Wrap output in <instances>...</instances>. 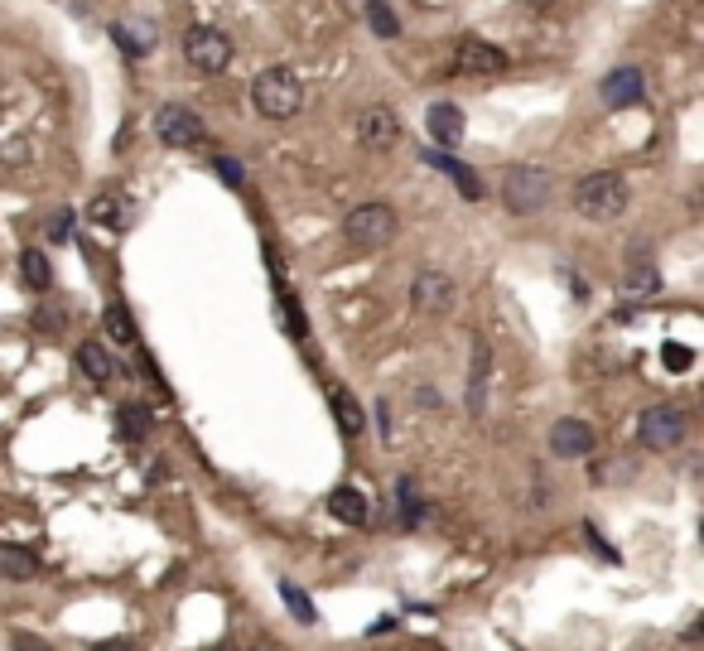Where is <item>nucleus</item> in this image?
Segmentation results:
<instances>
[{
	"mask_svg": "<svg viewBox=\"0 0 704 651\" xmlns=\"http://www.w3.org/2000/svg\"><path fill=\"white\" fill-rule=\"evenodd\" d=\"M627 198H632V189H627L623 174H613V169L584 174V179L574 184V193H569L574 213L589 217V222H613V217H623L627 213Z\"/></svg>",
	"mask_w": 704,
	"mask_h": 651,
	"instance_id": "nucleus-1",
	"label": "nucleus"
},
{
	"mask_svg": "<svg viewBox=\"0 0 704 651\" xmlns=\"http://www.w3.org/2000/svg\"><path fill=\"white\" fill-rule=\"evenodd\" d=\"M550 189H555L550 169H541V164H512L502 174V208L512 217H531L550 203Z\"/></svg>",
	"mask_w": 704,
	"mask_h": 651,
	"instance_id": "nucleus-2",
	"label": "nucleus"
},
{
	"mask_svg": "<svg viewBox=\"0 0 704 651\" xmlns=\"http://www.w3.org/2000/svg\"><path fill=\"white\" fill-rule=\"evenodd\" d=\"M251 102H256V111L266 121H290L304 107V87H299V78L290 68H266L251 82Z\"/></svg>",
	"mask_w": 704,
	"mask_h": 651,
	"instance_id": "nucleus-3",
	"label": "nucleus"
},
{
	"mask_svg": "<svg viewBox=\"0 0 704 651\" xmlns=\"http://www.w3.org/2000/svg\"><path fill=\"white\" fill-rule=\"evenodd\" d=\"M396 232H401V217L391 213L386 203H357V208L343 217V237H348L352 246H362V251L386 246Z\"/></svg>",
	"mask_w": 704,
	"mask_h": 651,
	"instance_id": "nucleus-4",
	"label": "nucleus"
},
{
	"mask_svg": "<svg viewBox=\"0 0 704 651\" xmlns=\"http://www.w3.org/2000/svg\"><path fill=\"white\" fill-rule=\"evenodd\" d=\"M690 430V420H685V410L680 406H647L642 410V420H637V439L647 444L651 454H666V449H676L680 439Z\"/></svg>",
	"mask_w": 704,
	"mask_h": 651,
	"instance_id": "nucleus-5",
	"label": "nucleus"
},
{
	"mask_svg": "<svg viewBox=\"0 0 704 651\" xmlns=\"http://www.w3.org/2000/svg\"><path fill=\"white\" fill-rule=\"evenodd\" d=\"M184 58H189V68H198V73H222L232 63V39L213 25H193L184 34Z\"/></svg>",
	"mask_w": 704,
	"mask_h": 651,
	"instance_id": "nucleus-6",
	"label": "nucleus"
},
{
	"mask_svg": "<svg viewBox=\"0 0 704 651\" xmlns=\"http://www.w3.org/2000/svg\"><path fill=\"white\" fill-rule=\"evenodd\" d=\"M155 136H160L164 145H174V150H193V145L208 140V126H203V116L189 107H160L155 111Z\"/></svg>",
	"mask_w": 704,
	"mask_h": 651,
	"instance_id": "nucleus-7",
	"label": "nucleus"
},
{
	"mask_svg": "<svg viewBox=\"0 0 704 651\" xmlns=\"http://www.w3.org/2000/svg\"><path fill=\"white\" fill-rule=\"evenodd\" d=\"M454 68H459L463 78H502V73H507V54H502L497 44H488V39L468 34V39H459Z\"/></svg>",
	"mask_w": 704,
	"mask_h": 651,
	"instance_id": "nucleus-8",
	"label": "nucleus"
},
{
	"mask_svg": "<svg viewBox=\"0 0 704 651\" xmlns=\"http://www.w3.org/2000/svg\"><path fill=\"white\" fill-rule=\"evenodd\" d=\"M357 140L372 150V155H386L401 145V116L391 107H367L357 111Z\"/></svg>",
	"mask_w": 704,
	"mask_h": 651,
	"instance_id": "nucleus-9",
	"label": "nucleus"
},
{
	"mask_svg": "<svg viewBox=\"0 0 704 651\" xmlns=\"http://www.w3.org/2000/svg\"><path fill=\"white\" fill-rule=\"evenodd\" d=\"M410 304H415L420 314H454L459 290H454V280L444 271H420L415 285H410Z\"/></svg>",
	"mask_w": 704,
	"mask_h": 651,
	"instance_id": "nucleus-10",
	"label": "nucleus"
},
{
	"mask_svg": "<svg viewBox=\"0 0 704 651\" xmlns=\"http://www.w3.org/2000/svg\"><path fill=\"white\" fill-rule=\"evenodd\" d=\"M598 444V434L589 420H579V415H569V420H555L550 425V454L555 459H589Z\"/></svg>",
	"mask_w": 704,
	"mask_h": 651,
	"instance_id": "nucleus-11",
	"label": "nucleus"
},
{
	"mask_svg": "<svg viewBox=\"0 0 704 651\" xmlns=\"http://www.w3.org/2000/svg\"><path fill=\"white\" fill-rule=\"evenodd\" d=\"M420 160L430 164V169H439V174H449L454 184H459V198H468V203H483V179L468 169L463 160H454V155H444V150H420Z\"/></svg>",
	"mask_w": 704,
	"mask_h": 651,
	"instance_id": "nucleus-12",
	"label": "nucleus"
},
{
	"mask_svg": "<svg viewBox=\"0 0 704 651\" xmlns=\"http://www.w3.org/2000/svg\"><path fill=\"white\" fill-rule=\"evenodd\" d=\"M598 97H603V107H613V111L637 107L642 102V73L637 68H613L608 78L598 82Z\"/></svg>",
	"mask_w": 704,
	"mask_h": 651,
	"instance_id": "nucleus-13",
	"label": "nucleus"
},
{
	"mask_svg": "<svg viewBox=\"0 0 704 651\" xmlns=\"http://www.w3.org/2000/svg\"><path fill=\"white\" fill-rule=\"evenodd\" d=\"M623 290H627V295H651V290H656V256H651V242H632V246H627Z\"/></svg>",
	"mask_w": 704,
	"mask_h": 651,
	"instance_id": "nucleus-14",
	"label": "nucleus"
},
{
	"mask_svg": "<svg viewBox=\"0 0 704 651\" xmlns=\"http://www.w3.org/2000/svg\"><path fill=\"white\" fill-rule=\"evenodd\" d=\"M488 377H492V348L488 338H473V362H468V410L488 406Z\"/></svg>",
	"mask_w": 704,
	"mask_h": 651,
	"instance_id": "nucleus-15",
	"label": "nucleus"
},
{
	"mask_svg": "<svg viewBox=\"0 0 704 651\" xmlns=\"http://www.w3.org/2000/svg\"><path fill=\"white\" fill-rule=\"evenodd\" d=\"M425 131H430L434 145H459L463 140V111L454 102H434L425 111Z\"/></svg>",
	"mask_w": 704,
	"mask_h": 651,
	"instance_id": "nucleus-16",
	"label": "nucleus"
},
{
	"mask_svg": "<svg viewBox=\"0 0 704 651\" xmlns=\"http://www.w3.org/2000/svg\"><path fill=\"white\" fill-rule=\"evenodd\" d=\"M328 512L338 516L343 526H367L372 502H367V492H362V488H333V492H328Z\"/></svg>",
	"mask_w": 704,
	"mask_h": 651,
	"instance_id": "nucleus-17",
	"label": "nucleus"
},
{
	"mask_svg": "<svg viewBox=\"0 0 704 651\" xmlns=\"http://www.w3.org/2000/svg\"><path fill=\"white\" fill-rule=\"evenodd\" d=\"M78 372L92 381V386H107V381L116 377V362H111V353L97 338H87V343H78Z\"/></svg>",
	"mask_w": 704,
	"mask_h": 651,
	"instance_id": "nucleus-18",
	"label": "nucleus"
},
{
	"mask_svg": "<svg viewBox=\"0 0 704 651\" xmlns=\"http://www.w3.org/2000/svg\"><path fill=\"white\" fill-rule=\"evenodd\" d=\"M328 410H333V420H338L343 434L367 430V415H362V406H357V396H352L348 386H333V391H328Z\"/></svg>",
	"mask_w": 704,
	"mask_h": 651,
	"instance_id": "nucleus-19",
	"label": "nucleus"
},
{
	"mask_svg": "<svg viewBox=\"0 0 704 651\" xmlns=\"http://www.w3.org/2000/svg\"><path fill=\"white\" fill-rule=\"evenodd\" d=\"M0 579H10V584L39 579V555H29L20 545H5V550H0Z\"/></svg>",
	"mask_w": 704,
	"mask_h": 651,
	"instance_id": "nucleus-20",
	"label": "nucleus"
},
{
	"mask_svg": "<svg viewBox=\"0 0 704 651\" xmlns=\"http://www.w3.org/2000/svg\"><path fill=\"white\" fill-rule=\"evenodd\" d=\"M116 430H121V439H145V434L155 430V410L140 406V401H126V406L116 410Z\"/></svg>",
	"mask_w": 704,
	"mask_h": 651,
	"instance_id": "nucleus-21",
	"label": "nucleus"
},
{
	"mask_svg": "<svg viewBox=\"0 0 704 651\" xmlns=\"http://www.w3.org/2000/svg\"><path fill=\"white\" fill-rule=\"evenodd\" d=\"M396 507H401V526H420V521H425L430 502H425V492L415 488V478H401V483H396Z\"/></svg>",
	"mask_w": 704,
	"mask_h": 651,
	"instance_id": "nucleus-22",
	"label": "nucleus"
},
{
	"mask_svg": "<svg viewBox=\"0 0 704 651\" xmlns=\"http://www.w3.org/2000/svg\"><path fill=\"white\" fill-rule=\"evenodd\" d=\"M20 275H25L29 290H49V285H54V266H49V251L29 246L25 256H20Z\"/></svg>",
	"mask_w": 704,
	"mask_h": 651,
	"instance_id": "nucleus-23",
	"label": "nucleus"
},
{
	"mask_svg": "<svg viewBox=\"0 0 704 651\" xmlns=\"http://www.w3.org/2000/svg\"><path fill=\"white\" fill-rule=\"evenodd\" d=\"M107 333L121 348H140V328H136V319H131L126 304H107Z\"/></svg>",
	"mask_w": 704,
	"mask_h": 651,
	"instance_id": "nucleus-24",
	"label": "nucleus"
},
{
	"mask_svg": "<svg viewBox=\"0 0 704 651\" xmlns=\"http://www.w3.org/2000/svg\"><path fill=\"white\" fill-rule=\"evenodd\" d=\"M367 25H372V34L377 39H401V20H396V10L386 5V0H367Z\"/></svg>",
	"mask_w": 704,
	"mask_h": 651,
	"instance_id": "nucleus-25",
	"label": "nucleus"
},
{
	"mask_svg": "<svg viewBox=\"0 0 704 651\" xmlns=\"http://www.w3.org/2000/svg\"><path fill=\"white\" fill-rule=\"evenodd\" d=\"M280 603L290 608V618H295V623H314V618H319V613H314V603H309V594L299 589L295 579H280Z\"/></svg>",
	"mask_w": 704,
	"mask_h": 651,
	"instance_id": "nucleus-26",
	"label": "nucleus"
},
{
	"mask_svg": "<svg viewBox=\"0 0 704 651\" xmlns=\"http://www.w3.org/2000/svg\"><path fill=\"white\" fill-rule=\"evenodd\" d=\"M275 299H280V314H285V328L295 333V338H304L309 333V319H304V309H299V299L290 285H275Z\"/></svg>",
	"mask_w": 704,
	"mask_h": 651,
	"instance_id": "nucleus-27",
	"label": "nucleus"
},
{
	"mask_svg": "<svg viewBox=\"0 0 704 651\" xmlns=\"http://www.w3.org/2000/svg\"><path fill=\"white\" fill-rule=\"evenodd\" d=\"M111 39L121 44V54H131V58H140V54H145V49H150V39H136V34H131V29H126V25H116V29H111Z\"/></svg>",
	"mask_w": 704,
	"mask_h": 651,
	"instance_id": "nucleus-28",
	"label": "nucleus"
},
{
	"mask_svg": "<svg viewBox=\"0 0 704 651\" xmlns=\"http://www.w3.org/2000/svg\"><path fill=\"white\" fill-rule=\"evenodd\" d=\"M661 362H666L671 372H690V362H695V353H690L685 343H666V353H661Z\"/></svg>",
	"mask_w": 704,
	"mask_h": 651,
	"instance_id": "nucleus-29",
	"label": "nucleus"
},
{
	"mask_svg": "<svg viewBox=\"0 0 704 651\" xmlns=\"http://www.w3.org/2000/svg\"><path fill=\"white\" fill-rule=\"evenodd\" d=\"M217 174H222V179H227L232 189H242V184H246V169L232 160V155H217Z\"/></svg>",
	"mask_w": 704,
	"mask_h": 651,
	"instance_id": "nucleus-30",
	"label": "nucleus"
},
{
	"mask_svg": "<svg viewBox=\"0 0 704 651\" xmlns=\"http://www.w3.org/2000/svg\"><path fill=\"white\" fill-rule=\"evenodd\" d=\"M10 651H54L44 637H34V632H10Z\"/></svg>",
	"mask_w": 704,
	"mask_h": 651,
	"instance_id": "nucleus-31",
	"label": "nucleus"
},
{
	"mask_svg": "<svg viewBox=\"0 0 704 651\" xmlns=\"http://www.w3.org/2000/svg\"><path fill=\"white\" fill-rule=\"evenodd\" d=\"M73 237V213L68 208H58L54 213V232H49V242H68Z\"/></svg>",
	"mask_w": 704,
	"mask_h": 651,
	"instance_id": "nucleus-32",
	"label": "nucleus"
},
{
	"mask_svg": "<svg viewBox=\"0 0 704 651\" xmlns=\"http://www.w3.org/2000/svg\"><path fill=\"white\" fill-rule=\"evenodd\" d=\"M97 651H131V642H102Z\"/></svg>",
	"mask_w": 704,
	"mask_h": 651,
	"instance_id": "nucleus-33",
	"label": "nucleus"
}]
</instances>
